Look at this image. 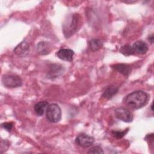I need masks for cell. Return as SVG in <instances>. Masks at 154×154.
Wrapping results in <instances>:
<instances>
[{
    "label": "cell",
    "instance_id": "obj_1",
    "mask_svg": "<svg viewBox=\"0 0 154 154\" xmlns=\"http://www.w3.org/2000/svg\"><path fill=\"white\" fill-rule=\"evenodd\" d=\"M149 99L148 94L143 91L138 90L128 94L123 99V103L129 107L137 109L144 106Z\"/></svg>",
    "mask_w": 154,
    "mask_h": 154
},
{
    "label": "cell",
    "instance_id": "obj_2",
    "mask_svg": "<svg viewBox=\"0 0 154 154\" xmlns=\"http://www.w3.org/2000/svg\"><path fill=\"white\" fill-rule=\"evenodd\" d=\"M81 19L80 15L77 13L67 16L62 25L63 32L66 38H69L78 31L80 27Z\"/></svg>",
    "mask_w": 154,
    "mask_h": 154
},
{
    "label": "cell",
    "instance_id": "obj_3",
    "mask_svg": "<svg viewBox=\"0 0 154 154\" xmlns=\"http://www.w3.org/2000/svg\"><path fill=\"white\" fill-rule=\"evenodd\" d=\"M46 116L48 120L51 123L59 122L61 118V108L56 103L49 105L46 111Z\"/></svg>",
    "mask_w": 154,
    "mask_h": 154
},
{
    "label": "cell",
    "instance_id": "obj_4",
    "mask_svg": "<svg viewBox=\"0 0 154 154\" xmlns=\"http://www.w3.org/2000/svg\"><path fill=\"white\" fill-rule=\"evenodd\" d=\"M2 83L6 88H16L22 84L21 78L15 75H5L2 78Z\"/></svg>",
    "mask_w": 154,
    "mask_h": 154
},
{
    "label": "cell",
    "instance_id": "obj_5",
    "mask_svg": "<svg viewBox=\"0 0 154 154\" xmlns=\"http://www.w3.org/2000/svg\"><path fill=\"white\" fill-rule=\"evenodd\" d=\"M114 113L116 117L118 119L124 122L129 123L133 120V115L132 112L127 108L119 107L114 110Z\"/></svg>",
    "mask_w": 154,
    "mask_h": 154
},
{
    "label": "cell",
    "instance_id": "obj_6",
    "mask_svg": "<svg viewBox=\"0 0 154 154\" xmlns=\"http://www.w3.org/2000/svg\"><path fill=\"white\" fill-rule=\"evenodd\" d=\"M75 143L81 147H88L94 144V138L88 135L82 134L76 138Z\"/></svg>",
    "mask_w": 154,
    "mask_h": 154
},
{
    "label": "cell",
    "instance_id": "obj_7",
    "mask_svg": "<svg viewBox=\"0 0 154 154\" xmlns=\"http://www.w3.org/2000/svg\"><path fill=\"white\" fill-rule=\"evenodd\" d=\"M57 55L61 60L72 61L73 59L74 52L70 49H61L57 52Z\"/></svg>",
    "mask_w": 154,
    "mask_h": 154
},
{
    "label": "cell",
    "instance_id": "obj_8",
    "mask_svg": "<svg viewBox=\"0 0 154 154\" xmlns=\"http://www.w3.org/2000/svg\"><path fill=\"white\" fill-rule=\"evenodd\" d=\"M29 49V44L25 41H22L16 46V48L14 49V52L16 54L20 56L25 55L28 52Z\"/></svg>",
    "mask_w": 154,
    "mask_h": 154
},
{
    "label": "cell",
    "instance_id": "obj_9",
    "mask_svg": "<svg viewBox=\"0 0 154 154\" xmlns=\"http://www.w3.org/2000/svg\"><path fill=\"white\" fill-rule=\"evenodd\" d=\"M112 67L124 76H128L132 70L131 67L129 65L123 63L114 64L112 66Z\"/></svg>",
    "mask_w": 154,
    "mask_h": 154
},
{
    "label": "cell",
    "instance_id": "obj_10",
    "mask_svg": "<svg viewBox=\"0 0 154 154\" xmlns=\"http://www.w3.org/2000/svg\"><path fill=\"white\" fill-rule=\"evenodd\" d=\"M132 49L134 52L140 54H144L148 51V46L144 42L137 41L134 43L132 46Z\"/></svg>",
    "mask_w": 154,
    "mask_h": 154
},
{
    "label": "cell",
    "instance_id": "obj_11",
    "mask_svg": "<svg viewBox=\"0 0 154 154\" xmlns=\"http://www.w3.org/2000/svg\"><path fill=\"white\" fill-rule=\"evenodd\" d=\"M37 52L40 55H46L49 54L51 51V45L48 42H40L38 43L36 48Z\"/></svg>",
    "mask_w": 154,
    "mask_h": 154
},
{
    "label": "cell",
    "instance_id": "obj_12",
    "mask_svg": "<svg viewBox=\"0 0 154 154\" xmlns=\"http://www.w3.org/2000/svg\"><path fill=\"white\" fill-rule=\"evenodd\" d=\"M49 103L47 101H41L34 105V111L38 116H42L46 111Z\"/></svg>",
    "mask_w": 154,
    "mask_h": 154
},
{
    "label": "cell",
    "instance_id": "obj_13",
    "mask_svg": "<svg viewBox=\"0 0 154 154\" xmlns=\"http://www.w3.org/2000/svg\"><path fill=\"white\" fill-rule=\"evenodd\" d=\"M119 91V88L115 85H109L108 86L105 90L104 91L102 96L107 99H110L112 98Z\"/></svg>",
    "mask_w": 154,
    "mask_h": 154
},
{
    "label": "cell",
    "instance_id": "obj_14",
    "mask_svg": "<svg viewBox=\"0 0 154 154\" xmlns=\"http://www.w3.org/2000/svg\"><path fill=\"white\" fill-rule=\"evenodd\" d=\"M103 46V41L100 38H94L90 41L89 47L91 51L95 52L100 49Z\"/></svg>",
    "mask_w": 154,
    "mask_h": 154
},
{
    "label": "cell",
    "instance_id": "obj_15",
    "mask_svg": "<svg viewBox=\"0 0 154 154\" xmlns=\"http://www.w3.org/2000/svg\"><path fill=\"white\" fill-rule=\"evenodd\" d=\"M119 51L122 54L125 56H130L135 53L132 49V47H131L129 45H125L122 46L120 48Z\"/></svg>",
    "mask_w": 154,
    "mask_h": 154
},
{
    "label": "cell",
    "instance_id": "obj_16",
    "mask_svg": "<svg viewBox=\"0 0 154 154\" xmlns=\"http://www.w3.org/2000/svg\"><path fill=\"white\" fill-rule=\"evenodd\" d=\"M62 67L61 66L59 67V65L57 64H53L52 67H51V69L49 71L50 75L52 78L57 77L60 75V73L62 72Z\"/></svg>",
    "mask_w": 154,
    "mask_h": 154
},
{
    "label": "cell",
    "instance_id": "obj_17",
    "mask_svg": "<svg viewBox=\"0 0 154 154\" xmlns=\"http://www.w3.org/2000/svg\"><path fill=\"white\" fill-rule=\"evenodd\" d=\"M128 131H129V128H127L122 131H112V135L116 138L120 139V138H123L126 134V133L128 132Z\"/></svg>",
    "mask_w": 154,
    "mask_h": 154
},
{
    "label": "cell",
    "instance_id": "obj_18",
    "mask_svg": "<svg viewBox=\"0 0 154 154\" xmlns=\"http://www.w3.org/2000/svg\"><path fill=\"white\" fill-rule=\"evenodd\" d=\"M87 153H94V154H96V153L101 154V153H103L104 152L100 147L96 146H94V147H92L91 148H90Z\"/></svg>",
    "mask_w": 154,
    "mask_h": 154
},
{
    "label": "cell",
    "instance_id": "obj_19",
    "mask_svg": "<svg viewBox=\"0 0 154 154\" xmlns=\"http://www.w3.org/2000/svg\"><path fill=\"white\" fill-rule=\"evenodd\" d=\"M13 124L11 122H5L2 124V126L3 127V128L7 130V131H10L13 128Z\"/></svg>",
    "mask_w": 154,
    "mask_h": 154
},
{
    "label": "cell",
    "instance_id": "obj_20",
    "mask_svg": "<svg viewBox=\"0 0 154 154\" xmlns=\"http://www.w3.org/2000/svg\"><path fill=\"white\" fill-rule=\"evenodd\" d=\"M148 40H149V42H150L151 43H153L154 37H153V34H152L151 35H149V37H148Z\"/></svg>",
    "mask_w": 154,
    "mask_h": 154
}]
</instances>
